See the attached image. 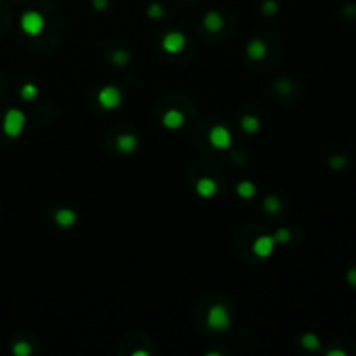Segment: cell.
Returning a JSON list of instances; mask_svg holds the SVG:
<instances>
[{"instance_id":"cb8c5ba5","label":"cell","mask_w":356,"mask_h":356,"mask_svg":"<svg viewBox=\"0 0 356 356\" xmlns=\"http://www.w3.org/2000/svg\"><path fill=\"white\" fill-rule=\"evenodd\" d=\"M148 16L150 17H155V19H158V17L163 16V7L160 5V3H151L150 7H148Z\"/></svg>"},{"instance_id":"6da1fadb","label":"cell","mask_w":356,"mask_h":356,"mask_svg":"<svg viewBox=\"0 0 356 356\" xmlns=\"http://www.w3.org/2000/svg\"><path fill=\"white\" fill-rule=\"evenodd\" d=\"M24 125H26V115L23 113L17 108H10V110L5 111L3 115V122H2V129L3 134L9 137H17L21 132H23Z\"/></svg>"},{"instance_id":"5b68a950","label":"cell","mask_w":356,"mask_h":356,"mask_svg":"<svg viewBox=\"0 0 356 356\" xmlns=\"http://www.w3.org/2000/svg\"><path fill=\"white\" fill-rule=\"evenodd\" d=\"M209 143L217 150H228L233 143V136L224 125H214L209 132Z\"/></svg>"},{"instance_id":"4fadbf2b","label":"cell","mask_w":356,"mask_h":356,"mask_svg":"<svg viewBox=\"0 0 356 356\" xmlns=\"http://www.w3.org/2000/svg\"><path fill=\"white\" fill-rule=\"evenodd\" d=\"M54 221H56V224L61 228H71L77 223V214L71 209H59L54 214Z\"/></svg>"},{"instance_id":"f1b7e54d","label":"cell","mask_w":356,"mask_h":356,"mask_svg":"<svg viewBox=\"0 0 356 356\" xmlns=\"http://www.w3.org/2000/svg\"><path fill=\"white\" fill-rule=\"evenodd\" d=\"M344 12H346V14H350V12H351V14H355V12H356V7H355V5H348Z\"/></svg>"},{"instance_id":"7c38bea8","label":"cell","mask_w":356,"mask_h":356,"mask_svg":"<svg viewBox=\"0 0 356 356\" xmlns=\"http://www.w3.org/2000/svg\"><path fill=\"white\" fill-rule=\"evenodd\" d=\"M162 123L165 129H170V130L179 129V127L184 123V113L179 110H169L165 115H163Z\"/></svg>"},{"instance_id":"d4e9b609","label":"cell","mask_w":356,"mask_h":356,"mask_svg":"<svg viewBox=\"0 0 356 356\" xmlns=\"http://www.w3.org/2000/svg\"><path fill=\"white\" fill-rule=\"evenodd\" d=\"M92 7L96 10H104L108 7V0H92Z\"/></svg>"},{"instance_id":"44dd1931","label":"cell","mask_w":356,"mask_h":356,"mask_svg":"<svg viewBox=\"0 0 356 356\" xmlns=\"http://www.w3.org/2000/svg\"><path fill=\"white\" fill-rule=\"evenodd\" d=\"M273 238H275V242L277 243H289V240L292 238V233H290V230L289 228H280V230L275 231V235H273Z\"/></svg>"},{"instance_id":"603a6c76","label":"cell","mask_w":356,"mask_h":356,"mask_svg":"<svg viewBox=\"0 0 356 356\" xmlns=\"http://www.w3.org/2000/svg\"><path fill=\"white\" fill-rule=\"evenodd\" d=\"M263 12L266 14V16H273V14H277L278 3L275 2V0H266V2L263 3Z\"/></svg>"},{"instance_id":"e0dca14e","label":"cell","mask_w":356,"mask_h":356,"mask_svg":"<svg viewBox=\"0 0 356 356\" xmlns=\"http://www.w3.org/2000/svg\"><path fill=\"white\" fill-rule=\"evenodd\" d=\"M111 61H113L115 66L123 68V66H127V64H129L130 54L127 52V50H123V49H117V50H113V54H111Z\"/></svg>"},{"instance_id":"7402d4cb","label":"cell","mask_w":356,"mask_h":356,"mask_svg":"<svg viewBox=\"0 0 356 356\" xmlns=\"http://www.w3.org/2000/svg\"><path fill=\"white\" fill-rule=\"evenodd\" d=\"M346 163H348V160L346 157H343V155H336V157H332L329 160V165L332 167V169H344L346 167Z\"/></svg>"},{"instance_id":"9c48e42d","label":"cell","mask_w":356,"mask_h":356,"mask_svg":"<svg viewBox=\"0 0 356 356\" xmlns=\"http://www.w3.org/2000/svg\"><path fill=\"white\" fill-rule=\"evenodd\" d=\"M203 26H205V30L210 31V33H217V31H221L224 26L223 16H221L217 10H210V12H207L205 16H203Z\"/></svg>"},{"instance_id":"52a82bcc","label":"cell","mask_w":356,"mask_h":356,"mask_svg":"<svg viewBox=\"0 0 356 356\" xmlns=\"http://www.w3.org/2000/svg\"><path fill=\"white\" fill-rule=\"evenodd\" d=\"M275 245H277V242H275V238L271 237V235H263V237L256 238V242H254L252 245V250L257 257L264 259V257H270L271 254H273Z\"/></svg>"},{"instance_id":"484cf974","label":"cell","mask_w":356,"mask_h":356,"mask_svg":"<svg viewBox=\"0 0 356 356\" xmlns=\"http://www.w3.org/2000/svg\"><path fill=\"white\" fill-rule=\"evenodd\" d=\"M346 278H348V282L351 283L353 287H356V268H351L350 271H348V275H346Z\"/></svg>"},{"instance_id":"8fae6325","label":"cell","mask_w":356,"mask_h":356,"mask_svg":"<svg viewBox=\"0 0 356 356\" xmlns=\"http://www.w3.org/2000/svg\"><path fill=\"white\" fill-rule=\"evenodd\" d=\"M195 190H197V193L202 198H210L217 193V184L216 181L210 179V177H202V179H198Z\"/></svg>"},{"instance_id":"d6986e66","label":"cell","mask_w":356,"mask_h":356,"mask_svg":"<svg viewBox=\"0 0 356 356\" xmlns=\"http://www.w3.org/2000/svg\"><path fill=\"white\" fill-rule=\"evenodd\" d=\"M19 94H21V97H23L24 101H33L35 97L38 96V89H37L35 83H24V85L21 87Z\"/></svg>"},{"instance_id":"7a4b0ae2","label":"cell","mask_w":356,"mask_h":356,"mask_svg":"<svg viewBox=\"0 0 356 356\" xmlns=\"http://www.w3.org/2000/svg\"><path fill=\"white\" fill-rule=\"evenodd\" d=\"M207 325L209 329L217 330V332H224L230 327V313L223 304L210 306L209 313H207Z\"/></svg>"},{"instance_id":"3957f363","label":"cell","mask_w":356,"mask_h":356,"mask_svg":"<svg viewBox=\"0 0 356 356\" xmlns=\"http://www.w3.org/2000/svg\"><path fill=\"white\" fill-rule=\"evenodd\" d=\"M43 26H45V19L38 10H28L21 16V30L24 33L31 35V37H37L42 33Z\"/></svg>"},{"instance_id":"8992f818","label":"cell","mask_w":356,"mask_h":356,"mask_svg":"<svg viewBox=\"0 0 356 356\" xmlns=\"http://www.w3.org/2000/svg\"><path fill=\"white\" fill-rule=\"evenodd\" d=\"M162 47L167 54H179L186 47V37L181 31H169L162 40Z\"/></svg>"},{"instance_id":"ffe728a7","label":"cell","mask_w":356,"mask_h":356,"mask_svg":"<svg viewBox=\"0 0 356 356\" xmlns=\"http://www.w3.org/2000/svg\"><path fill=\"white\" fill-rule=\"evenodd\" d=\"M12 353L16 356H30L31 355V346L30 343H24V341H19L12 346Z\"/></svg>"},{"instance_id":"277c9868","label":"cell","mask_w":356,"mask_h":356,"mask_svg":"<svg viewBox=\"0 0 356 356\" xmlns=\"http://www.w3.org/2000/svg\"><path fill=\"white\" fill-rule=\"evenodd\" d=\"M97 103L104 108V110H115L122 103V92L118 87L115 85H106L99 90L97 94Z\"/></svg>"},{"instance_id":"ac0fdd59","label":"cell","mask_w":356,"mask_h":356,"mask_svg":"<svg viewBox=\"0 0 356 356\" xmlns=\"http://www.w3.org/2000/svg\"><path fill=\"white\" fill-rule=\"evenodd\" d=\"M301 344H303L304 350L308 351H313V350H318L320 348V339L318 336H315V334H304L303 337H301Z\"/></svg>"},{"instance_id":"2e32d148","label":"cell","mask_w":356,"mask_h":356,"mask_svg":"<svg viewBox=\"0 0 356 356\" xmlns=\"http://www.w3.org/2000/svg\"><path fill=\"white\" fill-rule=\"evenodd\" d=\"M264 210L270 214H277L280 212V209H282V200L278 197H275V195H268L266 198H264V203H263Z\"/></svg>"},{"instance_id":"ba28073f","label":"cell","mask_w":356,"mask_h":356,"mask_svg":"<svg viewBox=\"0 0 356 356\" xmlns=\"http://www.w3.org/2000/svg\"><path fill=\"white\" fill-rule=\"evenodd\" d=\"M115 144H117V150L120 153H134L137 150L139 141H137V137L134 134H120L117 141H115Z\"/></svg>"},{"instance_id":"83f0119b","label":"cell","mask_w":356,"mask_h":356,"mask_svg":"<svg viewBox=\"0 0 356 356\" xmlns=\"http://www.w3.org/2000/svg\"><path fill=\"white\" fill-rule=\"evenodd\" d=\"M132 356H150V353L148 351H134Z\"/></svg>"},{"instance_id":"30bf717a","label":"cell","mask_w":356,"mask_h":356,"mask_svg":"<svg viewBox=\"0 0 356 356\" xmlns=\"http://www.w3.org/2000/svg\"><path fill=\"white\" fill-rule=\"evenodd\" d=\"M247 54H249L250 59L254 61H261L266 57L268 54V45L263 42V40L259 38H254L249 42V45H247Z\"/></svg>"},{"instance_id":"5bb4252c","label":"cell","mask_w":356,"mask_h":356,"mask_svg":"<svg viewBox=\"0 0 356 356\" xmlns=\"http://www.w3.org/2000/svg\"><path fill=\"white\" fill-rule=\"evenodd\" d=\"M240 125H242V130L247 134H256L257 130H259L261 127V122L259 118L256 117V115H243L242 117V122H240Z\"/></svg>"},{"instance_id":"4316f807","label":"cell","mask_w":356,"mask_h":356,"mask_svg":"<svg viewBox=\"0 0 356 356\" xmlns=\"http://www.w3.org/2000/svg\"><path fill=\"white\" fill-rule=\"evenodd\" d=\"M327 355H329V356H346V353H344V351H341V350H330Z\"/></svg>"},{"instance_id":"9a60e30c","label":"cell","mask_w":356,"mask_h":356,"mask_svg":"<svg viewBox=\"0 0 356 356\" xmlns=\"http://www.w3.org/2000/svg\"><path fill=\"white\" fill-rule=\"evenodd\" d=\"M256 184L252 183V181H242V183H238L237 186V195L240 198L243 200H250L256 195Z\"/></svg>"}]
</instances>
